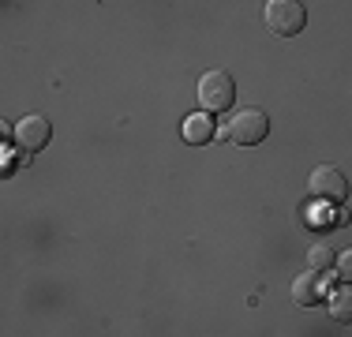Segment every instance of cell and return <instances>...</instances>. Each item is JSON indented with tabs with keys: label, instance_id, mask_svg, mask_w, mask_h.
Returning a JSON list of instances; mask_svg holds the SVG:
<instances>
[{
	"label": "cell",
	"instance_id": "cell-5",
	"mask_svg": "<svg viewBox=\"0 0 352 337\" xmlns=\"http://www.w3.org/2000/svg\"><path fill=\"white\" fill-rule=\"evenodd\" d=\"M53 139V128H49L45 116H23L15 124V142L23 150H45V142Z\"/></svg>",
	"mask_w": 352,
	"mask_h": 337
},
{
	"label": "cell",
	"instance_id": "cell-1",
	"mask_svg": "<svg viewBox=\"0 0 352 337\" xmlns=\"http://www.w3.org/2000/svg\"><path fill=\"white\" fill-rule=\"evenodd\" d=\"M266 131H270V116L263 109H240L225 124V139L236 142V146H258L266 139Z\"/></svg>",
	"mask_w": 352,
	"mask_h": 337
},
{
	"label": "cell",
	"instance_id": "cell-10",
	"mask_svg": "<svg viewBox=\"0 0 352 337\" xmlns=\"http://www.w3.org/2000/svg\"><path fill=\"white\" fill-rule=\"evenodd\" d=\"M333 270H338V277H341V281H349V285H352V248L341 251V255H338V263H333Z\"/></svg>",
	"mask_w": 352,
	"mask_h": 337
},
{
	"label": "cell",
	"instance_id": "cell-6",
	"mask_svg": "<svg viewBox=\"0 0 352 337\" xmlns=\"http://www.w3.org/2000/svg\"><path fill=\"white\" fill-rule=\"evenodd\" d=\"M322 296H326L322 270H304V274L292 281V300H296L300 307H315V303H322Z\"/></svg>",
	"mask_w": 352,
	"mask_h": 337
},
{
	"label": "cell",
	"instance_id": "cell-7",
	"mask_svg": "<svg viewBox=\"0 0 352 337\" xmlns=\"http://www.w3.org/2000/svg\"><path fill=\"white\" fill-rule=\"evenodd\" d=\"M214 139V116L210 113H191L184 116V142L191 146H203V142Z\"/></svg>",
	"mask_w": 352,
	"mask_h": 337
},
{
	"label": "cell",
	"instance_id": "cell-2",
	"mask_svg": "<svg viewBox=\"0 0 352 337\" xmlns=\"http://www.w3.org/2000/svg\"><path fill=\"white\" fill-rule=\"evenodd\" d=\"M263 23H266V30H274L278 38H292V34L304 30L307 12H304V4H300V0H266Z\"/></svg>",
	"mask_w": 352,
	"mask_h": 337
},
{
	"label": "cell",
	"instance_id": "cell-3",
	"mask_svg": "<svg viewBox=\"0 0 352 337\" xmlns=\"http://www.w3.org/2000/svg\"><path fill=\"white\" fill-rule=\"evenodd\" d=\"M232 98H236V83H232L229 72H221V67L203 72V79H199V101H203L206 113H225V109H232Z\"/></svg>",
	"mask_w": 352,
	"mask_h": 337
},
{
	"label": "cell",
	"instance_id": "cell-4",
	"mask_svg": "<svg viewBox=\"0 0 352 337\" xmlns=\"http://www.w3.org/2000/svg\"><path fill=\"white\" fill-rule=\"evenodd\" d=\"M307 188H311L315 199H330V202H341V199L349 195V180H345V173H341L338 165H318V168H311Z\"/></svg>",
	"mask_w": 352,
	"mask_h": 337
},
{
	"label": "cell",
	"instance_id": "cell-8",
	"mask_svg": "<svg viewBox=\"0 0 352 337\" xmlns=\"http://www.w3.org/2000/svg\"><path fill=\"white\" fill-rule=\"evenodd\" d=\"M326 311H330V318L333 323H341V326H349L352 323V285L345 281L338 292H330V300H326Z\"/></svg>",
	"mask_w": 352,
	"mask_h": 337
},
{
	"label": "cell",
	"instance_id": "cell-9",
	"mask_svg": "<svg viewBox=\"0 0 352 337\" xmlns=\"http://www.w3.org/2000/svg\"><path fill=\"white\" fill-rule=\"evenodd\" d=\"M333 263H338V259H333V251H330V243L326 240H318V243H311V248H307V266L311 270H330Z\"/></svg>",
	"mask_w": 352,
	"mask_h": 337
}]
</instances>
